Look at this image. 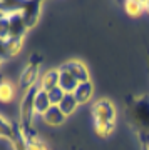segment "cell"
<instances>
[{
    "mask_svg": "<svg viewBox=\"0 0 149 150\" xmlns=\"http://www.w3.org/2000/svg\"><path fill=\"white\" fill-rule=\"evenodd\" d=\"M77 85H79V82L72 77V74L67 72L65 69H62V67H59V87H60L65 93H74Z\"/></svg>",
    "mask_w": 149,
    "mask_h": 150,
    "instance_id": "8fae6325",
    "label": "cell"
},
{
    "mask_svg": "<svg viewBox=\"0 0 149 150\" xmlns=\"http://www.w3.org/2000/svg\"><path fill=\"white\" fill-rule=\"evenodd\" d=\"M17 97V87L12 85L9 80H0V103L9 105L15 100Z\"/></svg>",
    "mask_w": 149,
    "mask_h": 150,
    "instance_id": "7c38bea8",
    "label": "cell"
},
{
    "mask_svg": "<svg viewBox=\"0 0 149 150\" xmlns=\"http://www.w3.org/2000/svg\"><path fill=\"white\" fill-rule=\"evenodd\" d=\"M24 40L25 38H7V50H9V57H17L24 48Z\"/></svg>",
    "mask_w": 149,
    "mask_h": 150,
    "instance_id": "e0dca14e",
    "label": "cell"
},
{
    "mask_svg": "<svg viewBox=\"0 0 149 150\" xmlns=\"http://www.w3.org/2000/svg\"><path fill=\"white\" fill-rule=\"evenodd\" d=\"M40 12H42V2H22L20 15H22V18H24L29 30L34 28L39 23Z\"/></svg>",
    "mask_w": 149,
    "mask_h": 150,
    "instance_id": "5b68a950",
    "label": "cell"
},
{
    "mask_svg": "<svg viewBox=\"0 0 149 150\" xmlns=\"http://www.w3.org/2000/svg\"><path fill=\"white\" fill-rule=\"evenodd\" d=\"M40 60H30L25 65V69L20 72L19 77V88L22 92H29L30 88L39 87V79H40Z\"/></svg>",
    "mask_w": 149,
    "mask_h": 150,
    "instance_id": "277c9868",
    "label": "cell"
},
{
    "mask_svg": "<svg viewBox=\"0 0 149 150\" xmlns=\"http://www.w3.org/2000/svg\"><path fill=\"white\" fill-rule=\"evenodd\" d=\"M126 117L144 142L149 140V95H141L133 98V102L126 108Z\"/></svg>",
    "mask_w": 149,
    "mask_h": 150,
    "instance_id": "7a4b0ae2",
    "label": "cell"
},
{
    "mask_svg": "<svg viewBox=\"0 0 149 150\" xmlns=\"http://www.w3.org/2000/svg\"><path fill=\"white\" fill-rule=\"evenodd\" d=\"M146 13H149V0L146 2Z\"/></svg>",
    "mask_w": 149,
    "mask_h": 150,
    "instance_id": "603a6c76",
    "label": "cell"
},
{
    "mask_svg": "<svg viewBox=\"0 0 149 150\" xmlns=\"http://www.w3.org/2000/svg\"><path fill=\"white\" fill-rule=\"evenodd\" d=\"M144 149L149 150V140H148V142H144Z\"/></svg>",
    "mask_w": 149,
    "mask_h": 150,
    "instance_id": "7402d4cb",
    "label": "cell"
},
{
    "mask_svg": "<svg viewBox=\"0 0 149 150\" xmlns=\"http://www.w3.org/2000/svg\"><path fill=\"white\" fill-rule=\"evenodd\" d=\"M0 59L2 60L10 59V57H9V50H7V42L5 40H0Z\"/></svg>",
    "mask_w": 149,
    "mask_h": 150,
    "instance_id": "ffe728a7",
    "label": "cell"
},
{
    "mask_svg": "<svg viewBox=\"0 0 149 150\" xmlns=\"http://www.w3.org/2000/svg\"><path fill=\"white\" fill-rule=\"evenodd\" d=\"M9 27H10V37L9 38H25V33L29 32L20 12L9 15Z\"/></svg>",
    "mask_w": 149,
    "mask_h": 150,
    "instance_id": "52a82bcc",
    "label": "cell"
},
{
    "mask_svg": "<svg viewBox=\"0 0 149 150\" xmlns=\"http://www.w3.org/2000/svg\"><path fill=\"white\" fill-rule=\"evenodd\" d=\"M72 95L75 97V100H77L79 105H87L92 100V95H94V85H92V82L89 80V82L79 83Z\"/></svg>",
    "mask_w": 149,
    "mask_h": 150,
    "instance_id": "30bf717a",
    "label": "cell"
},
{
    "mask_svg": "<svg viewBox=\"0 0 149 150\" xmlns=\"http://www.w3.org/2000/svg\"><path fill=\"white\" fill-rule=\"evenodd\" d=\"M57 107L62 110V113H64L65 117H70V115H74V113L77 112V108H79L80 105L77 103L75 97L72 95V93H65V97L62 98V102L59 103Z\"/></svg>",
    "mask_w": 149,
    "mask_h": 150,
    "instance_id": "9a60e30c",
    "label": "cell"
},
{
    "mask_svg": "<svg viewBox=\"0 0 149 150\" xmlns=\"http://www.w3.org/2000/svg\"><path fill=\"white\" fill-rule=\"evenodd\" d=\"M2 64H4V60L0 59V69H2Z\"/></svg>",
    "mask_w": 149,
    "mask_h": 150,
    "instance_id": "cb8c5ba5",
    "label": "cell"
},
{
    "mask_svg": "<svg viewBox=\"0 0 149 150\" xmlns=\"http://www.w3.org/2000/svg\"><path fill=\"white\" fill-rule=\"evenodd\" d=\"M91 117H92V125H94L96 135H99L101 139L111 137L114 129H116L117 113H116L114 103L109 98H101V100L92 103Z\"/></svg>",
    "mask_w": 149,
    "mask_h": 150,
    "instance_id": "6da1fadb",
    "label": "cell"
},
{
    "mask_svg": "<svg viewBox=\"0 0 149 150\" xmlns=\"http://www.w3.org/2000/svg\"><path fill=\"white\" fill-rule=\"evenodd\" d=\"M50 107H52V103H50V100H49L47 92H44V90H40V88H39L37 93H35V98H34V108H35V115L42 117V115L47 112Z\"/></svg>",
    "mask_w": 149,
    "mask_h": 150,
    "instance_id": "4fadbf2b",
    "label": "cell"
},
{
    "mask_svg": "<svg viewBox=\"0 0 149 150\" xmlns=\"http://www.w3.org/2000/svg\"><path fill=\"white\" fill-rule=\"evenodd\" d=\"M5 15H7V13H5L4 10H2V7H0V18H2V17H5Z\"/></svg>",
    "mask_w": 149,
    "mask_h": 150,
    "instance_id": "44dd1931",
    "label": "cell"
},
{
    "mask_svg": "<svg viewBox=\"0 0 149 150\" xmlns=\"http://www.w3.org/2000/svg\"><path fill=\"white\" fill-rule=\"evenodd\" d=\"M59 87V69H49L44 74H40L39 79V88L44 92H49Z\"/></svg>",
    "mask_w": 149,
    "mask_h": 150,
    "instance_id": "9c48e42d",
    "label": "cell"
},
{
    "mask_svg": "<svg viewBox=\"0 0 149 150\" xmlns=\"http://www.w3.org/2000/svg\"><path fill=\"white\" fill-rule=\"evenodd\" d=\"M40 118H42V122L45 123L47 127H50V129H52V127H62L65 123V120H67V117L62 113V110L59 107H55V105H52Z\"/></svg>",
    "mask_w": 149,
    "mask_h": 150,
    "instance_id": "ba28073f",
    "label": "cell"
},
{
    "mask_svg": "<svg viewBox=\"0 0 149 150\" xmlns=\"http://www.w3.org/2000/svg\"><path fill=\"white\" fill-rule=\"evenodd\" d=\"M47 95H49V100H50V103L57 107L59 103L62 102V98L65 97V92L62 90L60 87H55V88H52V90L47 92Z\"/></svg>",
    "mask_w": 149,
    "mask_h": 150,
    "instance_id": "ac0fdd59",
    "label": "cell"
},
{
    "mask_svg": "<svg viewBox=\"0 0 149 150\" xmlns=\"http://www.w3.org/2000/svg\"><path fill=\"white\" fill-rule=\"evenodd\" d=\"M17 130L19 129H17L9 118L4 117V115H0V139L7 140V142H12L14 137H15V134H17Z\"/></svg>",
    "mask_w": 149,
    "mask_h": 150,
    "instance_id": "5bb4252c",
    "label": "cell"
},
{
    "mask_svg": "<svg viewBox=\"0 0 149 150\" xmlns=\"http://www.w3.org/2000/svg\"><path fill=\"white\" fill-rule=\"evenodd\" d=\"M37 90H39V87L30 88L29 92H24V97H22L20 105H19V117H20L22 130L30 129L34 118L37 117V115H35V108H34V98H35Z\"/></svg>",
    "mask_w": 149,
    "mask_h": 150,
    "instance_id": "3957f363",
    "label": "cell"
},
{
    "mask_svg": "<svg viewBox=\"0 0 149 150\" xmlns=\"http://www.w3.org/2000/svg\"><path fill=\"white\" fill-rule=\"evenodd\" d=\"M60 67H62V69H65L67 72H70V74H72V77H74L79 83L91 80L89 69L85 67V64L82 62V60H67V62H65V64H62Z\"/></svg>",
    "mask_w": 149,
    "mask_h": 150,
    "instance_id": "8992f818",
    "label": "cell"
},
{
    "mask_svg": "<svg viewBox=\"0 0 149 150\" xmlns=\"http://www.w3.org/2000/svg\"><path fill=\"white\" fill-rule=\"evenodd\" d=\"M10 37V27H9V15L0 18V40H7Z\"/></svg>",
    "mask_w": 149,
    "mask_h": 150,
    "instance_id": "d6986e66",
    "label": "cell"
},
{
    "mask_svg": "<svg viewBox=\"0 0 149 150\" xmlns=\"http://www.w3.org/2000/svg\"><path fill=\"white\" fill-rule=\"evenodd\" d=\"M124 8L128 12V15L141 17L143 13H146V2H141V0H128L124 4Z\"/></svg>",
    "mask_w": 149,
    "mask_h": 150,
    "instance_id": "2e32d148",
    "label": "cell"
}]
</instances>
